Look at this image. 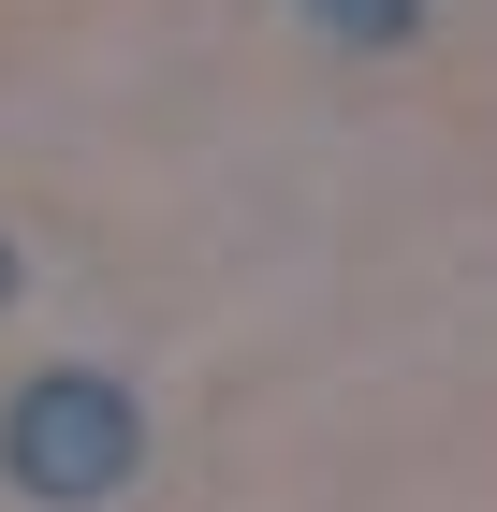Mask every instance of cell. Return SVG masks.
Segmentation results:
<instances>
[{
	"label": "cell",
	"mask_w": 497,
	"mask_h": 512,
	"mask_svg": "<svg viewBox=\"0 0 497 512\" xmlns=\"http://www.w3.org/2000/svg\"><path fill=\"white\" fill-rule=\"evenodd\" d=\"M0 483L30 512H103L147 483V395L117 366H30L0 395Z\"/></svg>",
	"instance_id": "obj_1"
},
{
	"label": "cell",
	"mask_w": 497,
	"mask_h": 512,
	"mask_svg": "<svg viewBox=\"0 0 497 512\" xmlns=\"http://www.w3.org/2000/svg\"><path fill=\"white\" fill-rule=\"evenodd\" d=\"M424 15H439V0H307V30H322V44H351V59L424 44Z\"/></svg>",
	"instance_id": "obj_2"
},
{
	"label": "cell",
	"mask_w": 497,
	"mask_h": 512,
	"mask_svg": "<svg viewBox=\"0 0 497 512\" xmlns=\"http://www.w3.org/2000/svg\"><path fill=\"white\" fill-rule=\"evenodd\" d=\"M0 308H15V235H0Z\"/></svg>",
	"instance_id": "obj_3"
}]
</instances>
